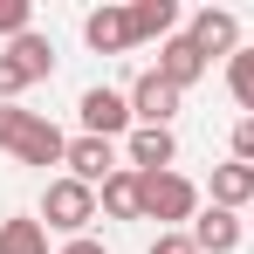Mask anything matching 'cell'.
<instances>
[{
  "instance_id": "obj_20",
  "label": "cell",
  "mask_w": 254,
  "mask_h": 254,
  "mask_svg": "<svg viewBox=\"0 0 254 254\" xmlns=\"http://www.w3.org/2000/svg\"><path fill=\"white\" fill-rule=\"evenodd\" d=\"M21 124H28V110H21V103H0V151H14Z\"/></svg>"
},
{
  "instance_id": "obj_16",
  "label": "cell",
  "mask_w": 254,
  "mask_h": 254,
  "mask_svg": "<svg viewBox=\"0 0 254 254\" xmlns=\"http://www.w3.org/2000/svg\"><path fill=\"white\" fill-rule=\"evenodd\" d=\"M7 55L28 69V83H48V76H55V42H48V35H35V28H28L21 42H7Z\"/></svg>"
},
{
  "instance_id": "obj_13",
  "label": "cell",
  "mask_w": 254,
  "mask_h": 254,
  "mask_svg": "<svg viewBox=\"0 0 254 254\" xmlns=\"http://www.w3.org/2000/svg\"><path fill=\"white\" fill-rule=\"evenodd\" d=\"M96 206L110 213V220H144V186H137V172L124 165L110 186H103V192H96Z\"/></svg>"
},
{
  "instance_id": "obj_22",
  "label": "cell",
  "mask_w": 254,
  "mask_h": 254,
  "mask_svg": "<svg viewBox=\"0 0 254 254\" xmlns=\"http://www.w3.org/2000/svg\"><path fill=\"white\" fill-rule=\"evenodd\" d=\"M151 254H199V248H192V234L179 227V234H158V241H151Z\"/></svg>"
},
{
  "instance_id": "obj_12",
  "label": "cell",
  "mask_w": 254,
  "mask_h": 254,
  "mask_svg": "<svg viewBox=\"0 0 254 254\" xmlns=\"http://www.w3.org/2000/svg\"><path fill=\"white\" fill-rule=\"evenodd\" d=\"M206 192H213V206H227V213L254 206V165H241V158H227V165H213Z\"/></svg>"
},
{
  "instance_id": "obj_18",
  "label": "cell",
  "mask_w": 254,
  "mask_h": 254,
  "mask_svg": "<svg viewBox=\"0 0 254 254\" xmlns=\"http://www.w3.org/2000/svg\"><path fill=\"white\" fill-rule=\"evenodd\" d=\"M28 28H35V7L28 0H0V42H21Z\"/></svg>"
},
{
  "instance_id": "obj_2",
  "label": "cell",
  "mask_w": 254,
  "mask_h": 254,
  "mask_svg": "<svg viewBox=\"0 0 254 254\" xmlns=\"http://www.w3.org/2000/svg\"><path fill=\"white\" fill-rule=\"evenodd\" d=\"M96 220V186H83V179H48L42 186V227H55V234H69V241H83V227Z\"/></svg>"
},
{
  "instance_id": "obj_3",
  "label": "cell",
  "mask_w": 254,
  "mask_h": 254,
  "mask_svg": "<svg viewBox=\"0 0 254 254\" xmlns=\"http://www.w3.org/2000/svg\"><path fill=\"white\" fill-rule=\"evenodd\" d=\"M76 117H83V137H110V144H117V137L137 124V117H130V96H124V89H103V83L83 89Z\"/></svg>"
},
{
  "instance_id": "obj_6",
  "label": "cell",
  "mask_w": 254,
  "mask_h": 254,
  "mask_svg": "<svg viewBox=\"0 0 254 254\" xmlns=\"http://www.w3.org/2000/svg\"><path fill=\"white\" fill-rule=\"evenodd\" d=\"M14 158H21V165H35V172H48V165H62V158H69V137L48 124L42 110H28V124H21V137H14Z\"/></svg>"
},
{
  "instance_id": "obj_15",
  "label": "cell",
  "mask_w": 254,
  "mask_h": 254,
  "mask_svg": "<svg viewBox=\"0 0 254 254\" xmlns=\"http://www.w3.org/2000/svg\"><path fill=\"white\" fill-rule=\"evenodd\" d=\"M0 254H48L42 213H14V220H0Z\"/></svg>"
},
{
  "instance_id": "obj_11",
  "label": "cell",
  "mask_w": 254,
  "mask_h": 254,
  "mask_svg": "<svg viewBox=\"0 0 254 254\" xmlns=\"http://www.w3.org/2000/svg\"><path fill=\"white\" fill-rule=\"evenodd\" d=\"M158 76H165L172 89H192L199 76H206V55H199V48L186 42V28H179V35H172L165 48H158Z\"/></svg>"
},
{
  "instance_id": "obj_9",
  "label": "cell",
  "mask_w": 254,
  "mask_h": 254,
  "mask_svg": "<svg viewBox=\"0 0 254 254\" xmlns=\"http://www.w3.org/2000/svg\"><path fill=\"white\" fill-rule=\"evenodd\" d=\"M124 158H130V172H172V158H179V137H172V130L137 124V130L124 137Z\"/></svg>"
},
{
  "instance_id": "obj_10",
  "label": "cell",
  "mask_w": 254,
  "mask_h": 254,
  "mask_svg": "<svg viewBox=\"0 0 254 254\" xmlns=\"http://www.w3.org/2000/svg\"><path fill=\"white\" fill-rule=\"evenodd\" d=\"M186 234H192V248H199V254H234V248H241V213L206 206L192 227H186Z\"/></svg>"
},
{
  "instance_id": "obj_7",
  "label": "cell",
  "mask_w": 254,
  "mask_h": 254,
  "mask_svg": "<svg viewBox=\"0 0 254 254\" xmlns=\"http://www.w3.org/2000/svg\"><path fill=\"white\" fill-rule=\"evenodd\" d=\"M62 165H69V179H83V186H96V192H103V186L124 172L110 137H69V158H62Z\"/></svg>"
},
{
  "instance_id": "obj_5",
  "label": "cell",
  "mask_w": 254,
  "mask_h": 254,
  "mask_svg": "<svg viewBox=\"0 0 254 254\" xmlns=\"http://www.w3.org/2000/svg\"><path fill=\"white\" fill-rule=\"evenodd\" d=\"M186 42L199 48V55H227V62H234V55H241V21H234V14H227V7H199V14H192V21H186Z\"/></svg>"
},
{
  "instance_id": "obj_8",
  "label": "cell",
  "mask_w": 254,
  "mask_h": 254,
  "mask_svg": "<svg viewBox=\"0 0 254 254\" xmlns=\"http://www.w3.org/2000/svg\"><path fill=\"white\" fill-rule=\"evenodd\" d=\"M83 42L96 48V55H124V48H137L130 7H89V14H83Z\"/></svg>"
},
{
  "instance_id": "obj_23",
  "label": "cell",
  "mask_w": 254,
  "mask_h": 254,
  "mask_svg": "<svg viewBox=\"0 0 254 254\" xmlns=\"http://www.w3.org/2000/svg\"><path fill=\"white\" fill-rule=\"evenodd\" d=\"M55 254H110V248H103V241H89V234H83V241H69V248H55Z\"/></svg>"
},
{
  "instance_id": "obj_24",
  "label": "cell",
  "mask_w": 254,
  "mask_h": 254,
  "mask_svg": "<svg viewBox=\"0 0 254 254\" xmlns=\"http://www.w3.org/2000/svg\"><path fill=\"white\" fill-rule=\"evenodd\" d=\"M248 220H254V206H248Z\"/></svg>"
},
{
  "instance_id": "obj_21",
  "label": "cell",
  "mask_w": 254,
  "mask_h": 254,
  "mask_svg": "<svg viewBox=\"0 0 254 254\" xmlns=\"http://www.w3.org/2000/svg\"><path fill=\"white\" fill-rule=\"evenodd\" d=\"M234 158H241V165H254V117H241V124H234Z\"/></svg>"
},
{
  "instance_id": "obj_17",
  "label": "cell",
  "mask_w": 254,
  "mask_h": 254,
  "mask_svg": "<svg viewBox=\"0 0 254 254\" xmlns=\"http://www.w3.org/2000/svg\"><path fill=\"white\" fill-rule=\"evenodd\" d=\"M227 96H234V103L254 117V48H241V55L227 62Z\"/></svg>"
},
{
  "instance_id": "obj_14",
  "label": "cell",
  "mask_w": 254,
  "mask_h": 254,
  "mask_svg": "<svg viewBox=\"0 0 254 254\" xmlns=\"http://www.w3.org/2000/svg\"><path fill=\"white\" fill-rule=\"evenodd\" d=\"M130 28H137V42L165 48L172 35H179V7H172V0H137V7H130Z\"/></svg>"
},
{
  "instance_id": "obj_19",
  "label": "cell",
  "mask_w": 254,
  "mask_h": 254,
  "mask_svg": "<svg viewBox=\"0 0 254 254\" xmlns=\"http://www.w3.org/2000/svg\"><path fill=\"white\" fill-rule=\"evenodd\" d=\"M28 69H21V62H14V55H7V48H0V103H14V96H28Z\"/></svg>"
},
{
  "instance_id": "obj_4",
  "label": "cell",
  "mask_w": 254,
  "mask_h": 254,
  "mask_svg": "<svg viewBox=\"0 0 254 254\" xmlns=\"http://www.w3.org/2000/svg\"><path fill=\"white\" fill-rule=\"evenodd\" d=\"M124 96H130V117H137V124H151V130H172L179 103H186V89H172L158 69H144V76H137Z\"/></svg>"
},
{
  "instance_id": "obj_1",
  "label": "cell",
  "mask_w": 254,
  "mask_h": 254,
  "mask_svg": "<svg viewBox=\"0 0 254 254\" xmlns=\"http://www.w3.org/2000/svg\"><path fill=\"white\" fill-rule=\"evenodd\" d=\"M144 186V220H158V234H179V220H199V186L186 172H137Z\"/></svg>"
}]
</instances>
